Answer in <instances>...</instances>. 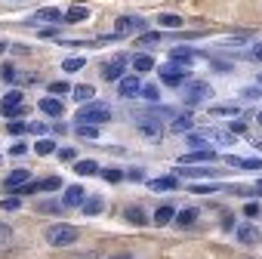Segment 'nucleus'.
<instances>
[{"mask_svg": "<svg viewBox=\"0 0 262 259\" xmlns=\"http://www.w3.org/2000/svg\"><path fill=\"white\" fill-rule=\"evenodd\" d=\"M43 238H47L50 247H71V244H77L80 231H77L74 225H68V222H56V225H50V228L43 231Z\"/></svg>", "mask_w": 262, "mask_h": 259, "instance_id": "nucleus-1", "label": "nucleus"}, {"mask_svg": "<svg viewBox=\"0 0 262 259\" xmlns=\"http://www.w3.org/2000/svg\"><path fill=\"white\" fill-rule=\"evenodd\" d=\"M111 120V105L108 102H86L83 111H77V123H105Z\"/></svg>", "mask_w": 262, "mask_h": 259, "instance_id": "nucleus-2", "label": "nucleus"}, {"mask_svg": "<svg viewBox=\"0 0 262 259\" xmlns=\"http://www.w3.org/2000/svg\"><path fill=\"white\" fill-rule=\"evenodd\" d=\"M210 96H213V87H210L207 80H191V83L182 90L185 105H201V102H207Z\"/></svg>", "mask_w": 262, "mask_h": 259, "instance_id": "nucleus-3", "label": "nucleus"}, {"mask_svg": "<svg viewBox=\"0 0 262 259\" xmlns=\"http://www.w3.org/2000/svg\"><path fill=\"white\" fill-rule=\"evenodd\" d=\"M22 102H25V93H22V90H10V93L4 96V102H0V108H4L7 117H22V114H25Z\"/></svg>", "mask_w": 262, "mask_h": 259, "instance_id": "nucleus-4", "label": "nucleus"}, {"mask_svg": "<svg viewBox=\"0 0 262 259\" xmlns=\"http://www.w3.org/2000/svg\"><path fill=\"white\" fill-rule=\"evenodd\" d=\"M139 130H142V136L145 139H151V142H161L164 136V123H161V117H139Z\"/></svg>", "mask_w": 262, "mask_h": 259, "instance_id": "nucleus-5", "label": "nucleus"}, {"mask_svg": "<svg viewBox=\"0 0 262 259\" xmlns=\"http://www.w3.org/2000/svg\"><path fill=\"white\" fill-rule=\"evenodd\" d=\"M234 234H237V244H244V247H256V244L262 241V231H259L256 225H250V222L237 225V228H234Z\"/></svg>", "mask_w": 262, "mask_h": 259, "instance_id": "nucleus-6", "label": "nucleus"}, {"mask_svg": "<svg viewBox=\"0 0 262 259\" xmlns=\"http://www.w3.org/2000/svg\"><path fill=\"white\" fill-rule=\"evenodd\" d=\"M161 80L176 90V87L185 83V68H182V65H167V68H161Z\"/></svg>", "mask_w": 262, "mask_h": 259, "instance_id": "nucleus-7", "label": "nucleus"}, {"mask_svg": "<svg viewBox=\"0 0 262 259\" xmlns=\"http://www.w3.org/2000/svg\"><path fill=\"white\" fill-rule=\"evenodd\" d=\"M117 93L123 96V99H136V96H142V83H139V77H120V83H117Z\"/></svg>", "mask_w": 262, "mask_h": 259, "instance_id": "nucleus-8", "label": "nucleus"}, {"mask_svg": "<svg viewBox=\"0 0 262 259\" xmlns=\"http://www.w3.org/2000/svg\"><path fill=\"white\" fill-rule=\"evenodd\" d=\"M123 71H126V56H114V59L105 65L102 77H105V80H120V77H123Z\"/></svg>", "mask_w": 262, "mask_h": 259, "instance_id": "nucleus-9", "label": "nucleus"}, {"mask_svg": "<svg viewBox=\"0 0 262 259\" xmlns=\"http://www.w3.org/2000/svg\"><path fill=\"white\" fill-rule=\"evenodd\" d=\"M179 161H182V167H194V164H201V161H216V152H213V148H201V152L182 155Z\"/></svg>", "mask_w": 262, "mask_h": 259, "instance_id": "nucleus-10", "label": "nucleus"}, {"mask_svg": "<svg viewBox=\"0 0 262 259\" xmlns=\"http://www.w3.org/2000/svg\"><path fill=\"white\" fill-rule=\"evenodd\" d=\"M139 28H145V22H142L139 16H120V19L114 22V34H123V31H139Z\"/></svg>", "mask_w": 262, "mask_h": 259, "instance_id": "nucleus-11", "label": "nucleus"}, {"mask_svg": "<svg viewBox=\"0 0 262 259\" xmlns=\"http://www.w3.org/2000/svg\"><path fill=\"white\" fill-rule=\"evenodd\" d=\"M170 59L185 68V65H191V62L198 59V50H191V47H173V50H170Z\"/></svg>", "mask_w": 262, "mask_h": 259, "instance_id": "nucleus-12", "label": "nucleus"}, {"mask_svg": "<svg viewBox=\"0 0 262 259\" xmlns=\"http://www.w3.org/2000/svg\"><path fill=\"white\" fill-rule=\"evenodd\" d=\"M37 108H40V111H43L47 117H56V120H59V117L65 114V108H62V102H59V99H53V96H47V99H40V102H37Z\"/></svg>", "mask_w": 262, "mask_h": 259, "instance_id": "nucleus-13", "label": "nucleus"}, {"mask_svg": "<svg viewBox=\"0 0 262 259\" xmlns=\"http://www.w3.org/2000/svg\"><path fill=\"white\" fill-rule=\"evenodd\" d=\"M22 185H28V170H13V173H7V179H4V188H7V191H19Z\"/></svg>", "mask_w": 262, "mask_h": 259, "instance_id": "nucleus-14", "label": "nucleus"}, {"mask_svg": "<svg viewBox=\"0 0 262 259\" xmlns=\"http://www.w3.org/2000/svg\"><path fill=\"white\" fill-rule=\"evenodd\" d=\"M148 188H151V191H176V188H179V176L173 173V176H161V179H151V182H148Z\"/></svg>", "mask_w": 262, "mask_h": 259, "instance_id": "nucleus-15", "label": "nucleus"}, {"mask_svg": "<svg viewBox=\"0 0 262 259\" xmlns=\"http://www.w3.org/2000/svg\"><path fill=\"white\" fill-rule=\"evenodd\" d=\"M225 161L237 170H262V161L259 158H237V155H225Z\"/></svg>", "mask_w": 262, "mask_h": 259, "instance_id": "nucleus-16", "label": "nucleus"}, {"mask_svg": "<svg viewBox=\"0 0 262 259\" xmlns=\"http://www.w3.org/2000/svg\"><path fill=\"white\" fill-rule=\"evenodd\" d=\"M83 201H86L83 185H71V188L65 191V207H83Z\"/></svg>", "mask_w": 262, "mask_h": 259, "instance_id": "nucleus-17", "label": "nucleus"}, {"mask_svg": "<svg viewBox=\"0 0 262 259\" xmlns=\"http://www.w3.org/2000/svg\"><path fill=\"white\" fill-rule=\"evenodd\" d=\"M31 22H65V13L56 10V7H47V10H40Z\"/></svg>", "mask_w": 262, "mask_h": 259, "instance_id": "nucleus-18", "label": "nucleus"}, {"mask_svg": "<svg viewBox=\"0 0 262 259\" xmlns=\"http://www.w3.org/2000/svg\"><path fill=\"white\" fill-rule=\"evenodd\" d=\"M80 210H83L86 216H99V213L105 210V201H102V195H96V198H86Z\"/></svg>", "mask_w": 262, "mask_h": 259, "instance_id": "nucleus-19", "label": "nucleus"}, {"mask_svg": "<svg viewBox=\"0 0 262 259\" xmlns=\"http://www.w3.org/2000/svg\"><path fill=\"white\" fill-rule=\"evenodd\" d=\"M173 219H176V207H173V204L158 207V213H155V225H167V222H173Z\"/></svg>", "mask_w": 262, "mask_h": 259, "instance_id": "nucleus-20", "label": "nucleus"}, {"mask_svg": "<svg viewBox=\"0 0 262 259\" xmlns=\"http://www.w3.org/2000/svg\"><path fill=\"white\" fill-rule=\"evenodd\" d=\"M194 219H198V210H194V207H185V210H179V213H176V225H179V228L194 225Z\"/></svg>", "mask_w": 262, "mask_h": 259, "instance_id": "nucleus-21", "label": "nucleus"}, {"mask_svg": "<svg viewBox=\"0 0 262 259\" xmlns=\"http://www.w3.org/2000/svg\"><path fill=\"white\" fill-rule=\"evenodd\" d=\"M86 19H90V10H86V7H71V10L65 13V22H71V25L86 22Z\"/></svg>", "mask_w": 262, "mask_h": 259, "instance_id": "nucleus-22", "label": "nucleus"}, {"mask_svg": "<svg viewBox=\"0 0 262 259\" xmlns=\"http://www.w3.org/2000/svg\"><path fill=\"white\" fill-rule=\"evenodd\" d=\"M93 96H96V87L93 83H77L74 87V99L77 102H93Z\"/></svg>", "mask_w": 262, "mask_h": 259, "instance_id": "nucleus-23", "label": "nucleus"}, {"mask_svg": "<svg viewBox=\"0 0 262 259\" xmlns=\"http://www.w3.org/2000/svg\"><path fill=\"white\" fill-rule=\"evenodd\" d=\"M74 173L77 176H96L99 173V164L96 161H74Z\"/></svg>", "mask_w": 262, "mask_h": 259, "instance_id": "nucleus-24", "label": "nucleus"}, {"mask_svg": "<svg viewBox=\"0 0 262 259\" xmlns=\"http://www.w3.org/2000/svg\"><path fill=\"white\" fill-rule=\"evenodd\" d=\"M123 216H126V222H133V225H145L148 222V216L142 213V207H126Z\"/></svg>", "mask_w": 262, "mask_h": 259, "instance_id": "nucleus-25", "label": "nucleus"}, {"mask_svg": "<svg viewBox=\"0 0 262 259\" xmlns=\"http://www.w3.org/2000/svg\"><path fill=\"white\" fill-rule=\"evenodd\" d=\"M37 213H43V216H59V213H65V204H56V201H40L37 204Z\"/></svg>", "mask_w": 262, "mask_h": 259, "instance_id": "nucleus-26", "label": "nucleus"}, {"mask_svg": "<svg viewBox=\"0 0 262 259\" xmlns=\"http://www.w3.org/2000/svg\"><path fill=\"white\" fill-rule=\"evenodd\" d=\"M170 130H173V133H185V130H191V114H179V117H173Z\"/></svg>", "mask_w": 262, "mask_h": 259, "instance_id": "nucleus-27", "label": "nucleus"}, {"mask_svg": "<svg viewBox=\"0 0 262 259\" xmlns=\"http://www.w3.org/2000/svg\"><path fill=\"white\" fill-rule=\"evenodd\" d=\"M74 126H77V136H83V139H90V142L99 139V130H96L93 123H74Z\"/></svg>", "mask_w": 262, "mask_h": 259, "instance_id": "nucleus-28", "label": "nucleus"}, {"mask_svg": "<svg viewBox=\"0 0 262 259\" xmlns=\"http://www.w3.org/2000/svg\"><path fill=\"white\" fill-rule=\"evenodd\" d=\"M133 65H136V71H151V68H155V56H148V53H139V56L133 59Z\"/></svg>", "mask_w": 262, "mask_h": 259, "instance_id": "nucleus-29", "label": "nucleus"}, {"mask_svg": "<svg viewBox=\"0 0 262 259\" xmlns=\"http://www.w3.org/2000/svg\"><path fill=\"white\" fill-rule=\"evenodd\" d=\"M37 188H40V191H59V188H62V176H47V179L37 182Z\"/></svg>", "mask_w": 262, "mask_h": 259, "instance_id": "nucleus-30", "label": "nucleus"}, {"mask_svg": "<svg viewBox=\"0 0 262 259\" xmlns=\"http://www.w3.org/2000/svg\"><path fill=\"white\" fill-rule=\"evenodd\" d=\"M182 176H191V179H201V176H216L213 170H207V167H182L179 170Z\"/></svg>", "mask_w": 262, "mask_h": 259, "instance_id": "nucleus-31", "label": "nucleus"}, {"mask_svg": "<svg viewBox=\"0 0 262 259\" xmlns=\"http://www.w3.org/2000/svg\"><path fill=\"white\" fill-rule=\"evenodd\" d=\"M158 22H161L164 28H182V19H179V16H173V13H161V16H158Z\"/></svg>", "mask_w": 262, "mask_h": 259, "instance_id": "nucleus-32", "label": "nucleus"}, {"mask_svg": "<svg viewBox=\"0 0 262 259\" xmlns=\"http://www.w3.org/2000/svg\"><path fill=\"white\" fill-rule=\"evenodd\" d=\"M83 65H86V59H80V56H71V59H65V62H62V68H65V71H80Z\"/></svg>", "mask_w": 262, "mask_h": 259, "instance_id": "nucleus-33", "label": "nucleus"}, {"mask_svg": "<svg viewBox=\"0 0 262 259\" xmlns=\"http://www.w3.org/2000/svg\"><path fill=\"white\" fill-rule=\"evenodd\" d=\"M34 152L47 158V155H53V152H56V142H53V139H40V142L34 145Z\"/></svg>", "mask_w": 262, "mask_h": 259, "instance_id": "nucleus-34", "label": "nucleus"}, {"mask_svg": "<svg viewBox=\"0 0 262 259\" xmlns=\"http://www.w3.org/2000/svg\"><path fill=\"white\" fill-rule=\"evenodd\" d=\"M188 145H191V152H201V148H210V145H207V139H204V136H198V133H191V136H188Z\"/></svg>", "mask_w": 262, "mask_h": 259, "instance_id": "nucleus-35", "label": "nucleus"}, {"mask_svg": "<svg viewBox=\"0 0 262 259\" xmlns=\"http://www.w3.org/2000/svg\"><path fill=\"white\" fill-rule=\"evenodd\" d=\"M142 99H148V102H158V99H161V90L148 83V87H142Z\"/></svg>", "mask_w": 262, "mask_h": 259, "instance_id": "nucleus-36", "label": "nucleus"}, {"mask_svg": "<svg viewBox=\"0 0 262 259\" xmlns=\"http://www.w3.org/2000/svg\"><path fill=\"white\" fill-rule=\"evenodd\" d=\"M213 114H219V117H231V114H237V105H216Z\"/></svg>", "mask_w": 262, "mask_h": 259, "instance_id": "nucleus-37", "label": "nucleus"}, {"mask_svg": "<svg viewBox=\"0 0 262 259\" xmlns=\"http://www.w3.org/2000/svg\"><path fill=\"white\" fill-rule=\"evenodd\" d=\"M102 179H105V182H120V179H123V173H120V170H114V167H108V170H102Z\"/></svg>", "mask_w": 262, "mask_h": 259, "instance_id": "nucleus-38", "label": "nucleus"}, {"mask_svg": "<svg viewBox=\"0 0 262 259\" xmlns=\"http://www.w3.org/2000/svg\"><path fill=\"white\" fill-rule=\"evenodd\" d=\"M7 130H10V136H22V133H28V123H19V120H13Z\"/></svg>", "mask_w": 262, "mask_h": 259, "instance_id": "nucleus-39", "label": "nucleus"}, {"mask_svg": "<svg viewBox=\"0 0 262 259\" xmlns=\"http://www.w3.org/2000/svg\"><path fill=\"white\" fill-rule=\"evenodd\" d=\"M259 213H262V207H259V204H256V201H250V204H247V207H244V216H247V219H256V216H259Z\"/></svg>", "mask_w": 262, "mask_h": 259, "instance_id": "nucleus-40", "label": "nucleus"}, {"mask_svg": "<svg viewBox=\"0 0 262 259\" xmlns=\"http://www.w3.org/2000/svg\"><path fill=\"white\" fill-rule=\"evenodd\" d=\"M19 207H22L19 198H4V201H0V210H19Z\"/></svg>", "mask_w": 262, "mask_h": 259, "instance_id": "nucleus-41", "label": "nucleus"}, {"mask_svg": "<svg viewBox=\"0 0 262 259\" xmlns=\"http://www.w3.org/2000/svg\"><path fill=\"white\" fill-rule=\"evenodd\" d=\"M158 40H161V34H155V31H151V34H142V37H139V44H145V47H155Z\"/></svg>", "mask_w": 262, "mask_h": 259, "instance_id": "nucleus-42", "label": "nucleus"}, {"mask_svg": "<svg viewBox=\"0 0 262 259\" xmlns=\"http://www.w3.org/2000/svg\"><path fill=\"white\" fill-rule=\"evenodd\" d=\"M50 93L62 96V93H68V83H65V80H56V83H50Z\"/></svg>", "mask_w": 262, "mask_h": 259, "instance_id": "nucleus-43", "label": "nucleus"}, {"mask_svg": "<svg viewBox=\"0 0 262 259\" xmlns=\"http://www.w3.org/2000/svg\"><path fill=\"white\" fill-rule=\"evenodd\" d=\"M259 96H262V90H259V87H247V90H244V99H250V102H256Z\"/></svg>", "mask_w": 262, "mask_h": 259, "instance_id": "nucleus-44", "label": "nucleus"}, {"mask_svg": "<svg viewBox=\"0 0 262 259\" xmlns=\"http://www.w3.org/2000/svg\"><path fill=\"white\" fill-rule=\"evenodd\" d=\"M216 188H219V185H191V191H194V195H213Z\"/></svg>", "mask_w": 262, "mask_h": 259, "instance_id": "nucleus-45", "label": "nucleus"}, {"mask_svg": "<svg viewBox=\"0 0 262 259\" xmlns=\"http://www.w3.org/2000/svg\"><path fill=\"white\" fill-rule=\"evenodd\" d=\"M28 133H34V136H43V133H47V126L34 120V123H28Z\"/></svg>", "mask_w": 262, "mask_h": 259, "instance_id": "nucleus-46", "label": "nucleus"}, {"mask_svg": "<svg viewBox=\"0 0 262 259\" xmlns=\"http://www.w3.org/2000/svg\"><path fill=\"white\" fill-rule=\"evenodd\" d=\"M40 37H43V40H59V31H56V28H43Z\"/></svg>", "mask_w": 262, "mask_h": 259, "instance_id": "nucleus-47", "label": "nucleus"}, {"mask_svg": "<svg viewBox=\"0 0 262 259\" xmlns=\"http://www.w3.org/2000/svg\"><path fill=\"white\" fill-rule=\"evenodd\" d=\"M222 228H225V231H234V228H237V225H234V216L225 213V216H222Z\"/></svg>", "mask_w": 262, "mask_h": 259, "instance_id": "nucleus-48", "label": "nucleus"}, {"mask_svg": "<svg viewBox=\"0 0 262 259\" xmlns=\"http://www.w3.org/2000/svg\"><path fill=\"white\" fill-rule=\"evenodd\" d=\"M10 234H13V231H10V225L0 222V244H7V241H10Z\"/></svg>", "mask_w": 262, "mask_h": 259, "instance_id": "nucleus-49", "label": "nucleus"}, {"mask_svg": "<svg viewBox=\"0 0 262 259\" xmlns=\"http://www.w3.org/2000/svg\"><path fill=\"white\" fill-rule=\"evenodd\" d=\"M74 155H77L74 148H59V158H62V161H74Z\"/></svg>", "mask_w": 262, "mask_h": 259, "instance_id": "nucleus-50", "label": "nucleus"}, {"mask_svg": "<svg viewBox=\"0 0 262 259\" xmlns=\"http://www.w3.org/2000/svg\"><path fill=\"white\" fill-rule=\"evenodd\" d=\"M219 142H222V145H225V148H228V145H231V142H234V136H231V133H219Z\"/></svg>", "mask_w": 262, "mask_h": 259, "instance_id": "nucleus-51", "label": "nucleus"}, {"mask_svg": "<svg viewBox=\"0 0 262 259\" xmlns=\"http://www.w3.org/2000/svg\"><path fill=\"white\" fill-rule=\"evenodd\" d=\"M25 152H28V148H25V142H16V145L10 148V155H25Z\"/></svg>", "mask_w": 262, "mask_h": 259, "instance_id": "nucleus-52", "label": "nucleus"}, {"mask_svg": "<svg viewBox=\"0 0 262 259\" xmlns=\"http://www.w3.org/2000/svg\"><path fill=\"white\" fill-rule=\"evenodd\" d=\"M250 53H253V59H256V62H262V44H253V50H250Z\"/></svg>", "mask_w": 262, "mask_h": 259, "instance_id": "nucleus-53", "label": "nucleus"}, {"mask_svg": "<svg viewBox=\"0 0 262 259\" xmlns=\"http://www.w3.org/2000/svg\"><path fill=\"white\" fill-rule=\"evenodd\" d=\"M0 74H4L7 80H13V77H16V71H13V65H4V71H0Z\"/></svg>", "mask_w": 262, "mask_h": 259, "instance_id": "nucleus-54", "label": "nucleus"}, {"mask_svg": "<svg viewBox=\"0 0 262 259\" xmlns=\"http://www.w3.org/2000/svg\"><path fill=\"white\" fill-rule=\"evenodd\" d=\"M216 71H231V62H213Z\"/></svg>", "mask_w": 262, "mask_h": 259, "instance_id": "nucleus-55", "label": "nucleus"}, {"mask_svg": "<svg viewBox=\"0 0 262 259\" xmlns=\"http://www.w3.org/2000/svg\"><path fill=\"white\" fill-rule=\"evenodd\" d=\"M126 176H129V179H142V170H139V167H133V170L126 173Z\"/></svg>", "mask_w": 262, "mask_h": 259, "instance_id": "nucleus-56", "label": "nucleus"}, {"mask_svg": "<svg viewBox=\"0 0 262 259\" xmlns=\"http://www.w3.org/2000/svg\"><path fill=\"white\" fill-rule=\"evenodd\" d=\"M256 195H262V179H259V182H256Z\"/></svg>", "mask_w": 262, "mask_h": 259, "instance_id": "nucleus-57", "label": "nucleus"}, {"mask_svg": "<svg viewBox=\"0 0 262 259\" xmlns=\"http://www.w3.org/2000/svg\"><path fill=\"white\" fill-rule=\"evenodd\" d=\"M114 259H133V256H114Z\"/></svg>", "mask_w": 262, "mask_h": 259, "instance_id": "nucleus-58", "label": "nucleus"}, {"mask_svg": "<svg viewBox=\"0 0 262 259\" xmlns=\"http://www.w3.org/2000/svg\"><path fill=\"white\" fill-rule=\"evenodd\" d=\"M256 120H259V126H262V111H259V117H256Z\"/></svg>", "mask_w": 262, "mask_h": 259, "instance_id": "nucleus-59", "label": "nucleus"}, {"mask_svg": "<svg viewBox=\"0 0 262 259\" xmlns=\"http://www.w3.org/2000/svg\"><path fill=\"white\" fill-rule=\"evenodd\" d=\"M259 83H262V74H259Z\"/></svg>", "mask_w": 262, "mask_h": 259, "instance_id": "nucleus-60", "label": "nucleus"}, {"mask_svg": "<svg viewBox=\"0 0 262 259\" xmlns=\"http://www.w3.org/2000/svg\"><path fill=\"white\" fill-rule=\"evenodd\" d=\"M0 164H4V158H0Z\"/></svg>", "mask_w": 262, "mask_h": 259, "instance_id": "nucleus-61", "label": "nucleus"}]
</instances>
